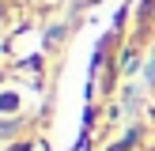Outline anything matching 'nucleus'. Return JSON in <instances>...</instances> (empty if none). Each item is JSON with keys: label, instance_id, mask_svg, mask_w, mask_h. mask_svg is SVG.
Returning <instances> with one entry per match:
<instances>
[{"label": "nucleus", "instance_id": "f257e3e1", "mask_svg": "<svg viewBox=\"0 0 155 151\" xmlns=\"http://www.w3.org/2000/svg\"><path fill=\"white\" fill-rule=\"evenodd\" d=\"M140 95H144V87H129L125 91V113H133L136 106H140Z\"/></svg>", "mask_w": 155, "mask_h": 151}, {"label": "nucleus", "instance_id": "f03ea898", "mask_svg": "<svg viewBox=\"0 0 155 151\" xmlns=\"http://www.w3.org/2000/svg\"><path fill=\"white\" fill-rule=\"evenodd\" d=\"M144 83H155V57H151V64H148V76H144Z\"/></svg>", "mask_w": 155, "mask_h": 151}]
</instances>
